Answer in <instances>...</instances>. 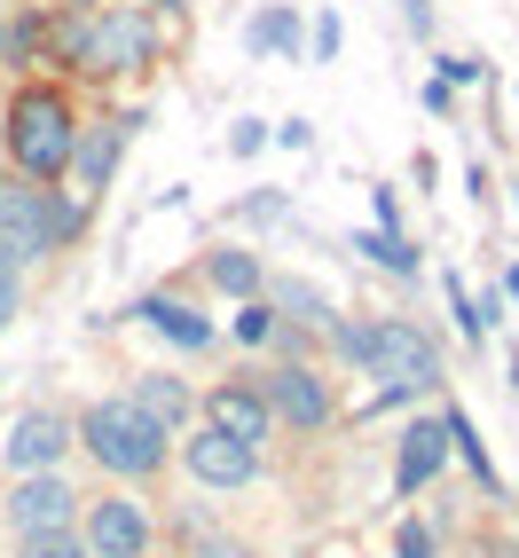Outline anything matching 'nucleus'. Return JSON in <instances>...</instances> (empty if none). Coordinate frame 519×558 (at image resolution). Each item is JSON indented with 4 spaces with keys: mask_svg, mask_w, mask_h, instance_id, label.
I'll return each mask as SVG.
<instances>
[{
    "mask_svg": "<svg viewBox=\"0 0 519 558\" xmlns=\"http://www.w3.org/2000/svg\"><path fill=\"white\" fill-rule=\"evenodd\" d=\"M330 339H339L347 362H362L370 378H386L394 393H433L449 369H440V347L425 339L418 323H401V315H378V323H323Z\"/></svg>",
    "mask_w": 519,
    "mask_h": 558,
    "instance_id": "1",
    "label": "nucleus"
},
{
    "mask_svg": "<svg viewBox=\"0 0 519 558\" xmlns=\"http://www.w3.org/2000/svg\"><path fill=\"white\" fill-rule=\"evenodd\" d=\"M71 236H80V205H71V197H56L48 181L0 173V259L32 268V259L63 252Z\"/></svg>",
    "mask_w": 519,
    "mask_h": 558,
    "instance_id": "2",
    "label": "nucleus"
},
{
    "mask_svg": "<svg viewBox=\"0 0 519 558\" xmlns=\"http://www.w3.org/2000/svg\"><path fill=\"white\" fill-rule=\"evenodd\" d=\"M71 142H80V126H71V102L56 87H24L9 102V158L24 181H63Z\"/></svg>",
    "mask_w": 519,
    "mask_h": 558,
    "instance_id": "3",
    "label": "nucleus"
},
{
    "mask_svg": "<svg viewBox=\"0 0 519 558\" xmlns=\"http://www.w3.org/2000/svg\"><path fill=\"white\" fill-rule=\"evenodd\" d=\"M80 440H87V457L102 472H119V480H150L166 464V433L142 417L134 401H95L80 417Z\"/></svg>",
    "mask_w": 519,
    "mask_h": 558,
    "instance_id": "4",
    "label": "nucleus"
},
{
    "mask_svg": "<svg viewBox=\"0 0 519 558\" xmlns=\"http://www.w3.org/2000/svg\"><path fill=\"white\" fill-rule=\"evenodd\" d=\"M260 401H268V417H276V425H291V433H323L330 417H339V401H330V386L315 378L307 362L260 369Z\"/></svg>",
    "mask_w": 519,
    "mask_h": 558,
    "instance_id": "5",
    "label": "nucleus"
},
{
    "mask_svg": "<svg viewBox=\"0 0 519 558\" xmlns=\"http://www.w3.org/2000/svg\"><path fill=\"white\" fill-rule=\"evenodd\" d=\"M158 48L150 16H126V9H95V32H87V71H142Z\"/></svg>",
    "mask_w": 519,
    "mask_h": 558,
    "instance_id": "6",
    "label": "nucleus"
},
{
    "mask_svg": "<svg viewBox=\"0 0 519 558\" xmlns=\"http://www.w3.org/2000/svg\"><path fill=\"white\" fill-rule=\"evenodd\" d=\"M87 558H142L150 550V511H142L134 496H102L87 504Z\"/></svg>",
    "mask_w": 519,
    "mask_h": 558,
    "instance_id": "7",
    "label": "nucleus"
},
{
    "mask_svg": "<svg viewBox=\"0 0 519 558\" xmlns=\"http://www.w3.org/2000/svg\"><path fill=\"white\" fill-rule=\"evenodd\" d=\"M71 511H80V496L56 472H24L16 496H9V527L16 535H56V527H71Z\"/></svg>",
    "mask_w": 519,
    "mask_h": 558,
    "instance_id": "8",
    "label": "nucleus"
},
{
    "mask_svg": "<svg viewBox=\"0 0 519 558\" xmlns=\"http://www.w3.org/2000/svg\"><path fill=\"white\" fill-rule=\"evenodd\" d=\"M71 449V417L63 409H24L9 433V464L16 472H56V457Z\"/></svg>",
    "mask_w": 519,
    "mask_h": 558,
    "instance_id": "9",
    "label": "nucleus"
},
{
    "mask_svg": "<svg viewBox=\"0 0 519 558\" xmlns=\"http://www.w3.org/2000/svg\"><path fill=\"white\" fill-rule=\"evenodd\" d=\"M190 472L205 488H244L260 472V449H244V440H229L220 425H205V433H190Z\"/></svg>",
    "mask_w": 519,
    "mask_h": 558,
    "instance_id": "10",
    "label": "nucleus"
},
{
    "mask_svg": "<svg viewBox=\"0 0 519 558\" xmlns=\"http://www.w3.org/2000/svg\"><path fill=\"white\" fill-rule=\"evenodd\" d=\"M205 425H220L229 440H244V449H260V440L276 433V417H268V401H260V386H220V393L205 401Z\"/></svg>",
    "mask_w": 519,
    "mask_h": 558,
    "instance_id": "11",
    "label": "nucleus"
},
{
    "mask_svg": "<svg viewBox=\"0 0 519 558\" xmlns=\"http://www.w3.org/2000/svg\"><path fill=\"white\" fill-rule=\"evenodd\" d=\"M142 417H150L158 433H173V425H190V386L181 378H166V369H150V378H134V393H126Z\"/></svg>",
    "mask_w": 519,
    "mask_h": 558,
    "instance_id": "12",
    "label": "nucleus"
},
{
    "mask_svg": "<svg viewBox=\"0 0 519 558\" xmlns=\"http://www.w3.org/2000/svg\"><path fill=\"white\" fill-rule=\"evenodd\" d=\"M119 142H126V126H95V134H80L71 142V181H80V190H102L110 181V166H119Z\"/></svg>",
    "mask_w": 519,
    "mask_h": 558,
    "instance_id": "13",
    "label": "nucleus"
},
{
    "mask_svg": "<svg viewBox=\"0 0 519 558\" xmlns=\"http://www.w3.org/2000/svg\"><path fill=\"white\" fill-rule=\"evenodd\" d=\"M440 457H449V433H440V425H410V433H401V488H425V480L440 472Z\"/></svg>",
    "mask_w": 519,
    "mask_h": 558,
    "instance_id": "14",
    "label": "nucleus"
},
{
    "mask_svg": "<svg viewBox=\"0 0 519 558\" xmlns=\"http://www.w3.org/2000/svg\"><path fill=\"white\" fill-rule=\"evenodd\" d=\"M134 315H142V323H158L166 339H181V347H205V339H213V323H205V315H190L181 300H142Z\"/></svg>",
    "mask_w": 519,
    "mask_h": 558,
    "instance_id": "15",
    "label": "nucleus"
},
{
    "mask_svg": "<svg viewBox=\"0 0 519 558\" xmlns=\"http://www.w3.org/2000/svg\"><path fill=\"white\" fill-rule=\"evenodd\" d=\"M252 48H260V56H300V16H291V9H260Z\"/></svg>",
    "mask_w": 519,
    "mask_h": 558,
    "instance_id": "16",
    "label": "nucleus"
},
{
    "mask_svg": "<svg viewBox=\"0 0 519 558\" xmlns=\"http://www.w3.org/2000/svg\"><path fill=\"white\" fill-rule=\"evenodd\" d=\"M440 433H449V449L480 472V488H496V464H488V449H480V433H472V417L464 409H449V417H440Z\"/></svg>",
    "mask_w": 519,
    "mask_h": 558,
    "instance_id": "17",
    "label": "nucleus"
},
{
    "mask_svg": "<svg viewBox=\"0 0 519 558\" xmlns=\"http://www.w3.org/2000/svg\"><path fill=\"white\" fill-rule=\"evenodd\" d=\"M354 252H370V259H378V268H394V276H418V244H401L394 229H362Z\"/></svg>",
    "mask_w": 519,
    "mask_h": 558,
    "instance_id": "18",
    "label": "nucleus"
},
{
    "mask_svg": "<svg viewBox=\"0 0 519 558\" xmlns=\"http://www.w3.org/2000/svg\"><path fill=\"white\" fill-rule=\"evenodd\" d=\"M205 268H213L220 291H237V300H252V291H260V259H252V252H213Z\"/></svg>",
    "mask_w": 519,
    "mask_h": 558,
    "instance_id": "19",
    "label": "nucleus"
},
{
    "mask_svg": "<svg viewBox=\"0 0 519 558\" xmlns=\"http://www.w3.org/2000/svg\"><path fill=\"white\" fill-rule=\"evenodd\" d=\"M276 307H283L291 323H315V330L330 323V300H323L315 283H283V291H276Z\"/></svg>",
    "mask_w": 519,
    "mask_h": 558,
    "instance_id": "20",
    "label": "nucleus"
},
{
    "mask_svg": "<svg viewBox=\"0 0 519 558\" xmlns=\"http://www.w3.org/2000/svg\"><path fill=\"white\" fill-rule=\"evenodd\" d=\"M16 558H87V543L71 535V527H56V535H24Z\"/></svg>",
    "mask_w": 519,
    "mask_h": 558,
    "instance_id": "21",
    "label": "nucleus"
},
{
    "mask_svg": "<svg viewBox=\"0 0 519 558\" xmlns=\"http://www.w3.org/2000/svg\"><path fill=\"white\" fill-rule=\"evenodd\" d=\"M237 339H244V347H268V339H276V307L244 300V307H237Z\"/></svg>",
    "mask_w": 519,
    "mask_h": 558,
    "instance_id": "22",
    "label": "nucleus"
},
{
    "mask_svg": "<svg viewBox=\"0 0 519 558\" xmlns=\"http://www.w3.org/2000/svg\"><path fill=\"white\" fill-rule=\"evenodd\" d=\"M16 307H24V268H16V259H0V330L16 323Z\"/></svg>",
    "mask_w": 519,
    "mask_h": 558,
    "instance_id": "23",
    "label": "nucleus"
},
{
    "mask_svg": "<svg viewBox=\"0 0 519 558\" xmlns=\"http://www.w3.org/2000/svg\"><path fill=\"white\" fill-rule=\"evenodd\" d=\"M48 48V16H24L16 32H9V48H0V56H40Z\"/></svg>",
    "mask_w": 519,
    "mask_h": 558,
    "instance_id": "24",
    "label": "nucleus"
},
{
    "mask_svg": "<svg viewBox=\"0 0 519 558\" xmlns=\"http://www.w3.org/2000/svg\"><path fill=\"white\" fill-rule=\"evenodd\" d=\"M394 550H401V558H440V550H433V527H401Z\"/></svg>",
    "mask_w": 519,
    "mask_h": 558,
    "instance_id": "25",
    "label": "nucleus"
},
{
    "mask_svg": "<svg viewBox=\"0 0 519 558\" xmlns=\"http://www.w3.org/2000/svg\"><path fill=\"white\" fill-rule=\"evenodd\" d=\"M197 558H252V550H244V543H205Z\"/></svg>",
    "mask_w": 519,
    "mask_h": 558,
    "instance_id": "26",
    "label": "nucleus"
},
{
    "mask_svg": "<svg viewBox=\"0 0 519 558\" xmlns=\"http://www.w3.org/2000/svg\"><path fill=\"white\" fill-rule=\"evenodd\" d=\"M71 9H102V0H71Z\"/></svg>",
    "mask_w": 519,
    "mask_h": 558,
    "instance_id": "27",
    "label": "nucleus"
},
{
    "mask_svg": "<svg viewBox=\"0 0 519 558\" xmlns=\"http://www.w3.org/2000/svg\"><path fill=\"white\" fill-rule=\"evenodd\" d=\"M0 48H9V32H0Z\"/></svg>",
    "mask_w": 519,
    "mask_h": 558,
    "instance_id": "28",
    "label": "nucleus"
}]
</instances>
